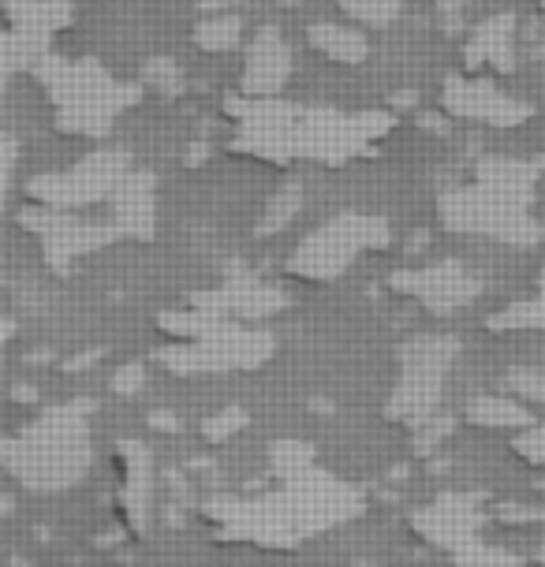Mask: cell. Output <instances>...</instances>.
<instances>
[{
	"label": "cell",
	"mask_w": 545,
	"mask_h": 567,
	"mask_svg": "<svg viewBox=\"0 0 545 567\" xmlns=\"http://www.w3.org/2000/svg\"><path fill=\"white\" fill-rule=\"evenodd\" d=\"M232 116L239 135L232 150L261 161L285 165L291 157L321 161V165H345L392 127L389 113H337V109H307L296 101L272 97H236Z\"/></svg>",
	"instance_id": "6da1fadb"
},
{
	"label": "cell",
	"mask_w": 545,
	"mask_h": 567,
	"mask_svg": "<svg viewBox=\"0 0 545 567\" xmlns=\"http://www.w3.org/2000/svg\"><path fill=\"white\" fill-rule=\"evenodd\" d=\"M280 482H285L280 489L261 493L255 501L206 504V515L225 526L228 538L272 545V549H288V545L307 542L362 515V493L356 485L332 478L318 467Z\"/></svg>",
	"instance_id": "7a4b0ae2"
},
{
	"label": "cell",
	"mask_w": 545,
	"mask_h": 567,
	"mask_svg": "<svg viewBox=\"0 0 545 567\" xmlns=\"http://www.w3.org/2000/svg\"><path fill=\"white\" fill-rule=\"evenodd\" d=\"M90 411H94L90 400H72L12 433L0 449L8 474L30 493H60L83 482L94 460Z\"/></svg>",
	"instance_id": "3957f363"
},
{
	"label": "cell",
	"mask_w": 545,
	"mask_h": 567,
	"mask_svg": "<svg viewBox=\"0 0 545 567\" xmlns=\"http://www.w3.org/2000/svg\"><path fill=\"white\" fill-rule=\"evenodd\" d=\"M34 75L53 101L56 127L68 135L105 138L113 131V120L143 101V86L116 83L97 60H64L49 53L34 68Z\"/></svg>",
	"instance_id": "277c9868"
},
{
	"label": "cell",
	"mask_w": 545,
	"mask_h": 567,
	"mask_svg": "<svg viewBox=\"0 0 545 567\" xmlns=\"http://www.w3.org/2000/svg\"><path fill=\"white\" fill-rule=\"evenodd\" d=\"M441 225L460 236H486L508 247H534L545 228L538 217H531V206L520 198H508L501 190H493L486 184H467V187H452L438 202Z\"/></svg>",
	"instance_id": "5b68a950"
},
{
	"label": "cell",
	"mask_w": 545,
	"mask_h": 567,
	"mask_svg": "<svg viewBox=\"0 0 545 567\" xmlns=\"http://www.w3.org/2000/svg\"><path fill=\"white\" fill-rule=\"evenodd\" d=\"M389 243H392V228L385 217H373V213H359V209L337 213V217L315 228L291 250L288 272L299 280H332L356 258L370 255V250H385Z\"/></svg>",
	"instance_id": "8992f818"
},
{
	"label": "cell",
	"mask_w": 545,
	"mask_h": 567,
	"mask_svg": "<svg viewBox=\"0 0 545 567\" xmlns=\"http://www.w3.org/2000/svg\"><path fill=\"white\" fill-rule=\"evenodd\" d=\"M460 354V340L452 337H411L400 348V378L385 403V414L397 422L422 425L438 414L441 389Z\"/></svg>",
	"instance_id": "52a82bcc"
},
{
	"label": "cell",
	"mask_w": 545,
	"mask_h": 567,
	"mask_svg": "<svg viewBox=\"0 0 545 567\" xmlns=\"http://www.w3.org/2000/svg\"><path fill=\"white\" fill-rule=\"evenodd\" d=\"M214 318V313H209ZM272 337L261 329H239L232 318H214L206 332L184 340L179 348L161 351L157 359L173 373H228V370H258L269 362Z\"/></svg>",
	"instance_id": "ba28073f"
},
{
	"label": "cell",
	"mask_w": 545,
	"mask_h": 567,
	"mask_svg": "<svg viewBox=\"0 0 545 567\" xmlns=\"http://www.w3.org/2000/svg\"><path fill=\"white\" fill-rule=\"evenodd\" d=\"M127 172H131L127 150H97V154H90L68 172H45V176L27 179V198L53 209L97 206V202L113 198V190L120 187V179Z\"/></svg>",
	"instance_id": "9c48e42d"
},
{
	"label": "cell",
	"mask_w": 545,
	"mask_h": 567,
	"mask_svg": "<svg viewBox=\"0 0 545 567\" xmlns=\"http://www.w3.org/2000/svg\"><path fill=\"white\" fill-rule=\"evenodd\" d=\"M19 220H23L27 231H34V236L42 239L45 266L56 272H68V266H72L75 258L90 255V250L124 239L116 225H90V220L75 217V209L38 206V209H27Z\"/></svg>",
	"instance_id": "30bf717a"
},
{
	"label": "cell",
	"mask_w": 545,
	"mask_h": 567,
	"mask_svg": "<svg viewBox=\"0 0 545 567\" xmlns=\"http://www.w3.org/2000/svg\"><path fill=\"white\" fill-rule=\"evenodd\" d=\"M72 4L68 0H27L8 12L4 30V75L38 68L53 53V34L72 27Z\"/></svg>",
	"instance_id": "8fae6325"
},
{
	"label": "cell",
	"mask_w": 545,
	"mask_h": 567,
	"mask_svg": "<svg viewBox=\"0 0 545 567\" xmlns=\"http://www.w3.org/2000/svg\"><path fill=\"white\" fill-rule=\"evenodd\" d=\"M389 288L419 299L433 318L456 313L482 296V280L467 272L463 261H433V266L422 269H400L389 277Z\"/></svg>",
	"instance_id": "7c38bea8"
},
{
	"label": "cell",
	"mask_w": 545,
	"mask_h": 567,
	"mask_svg": "<svg viewBox=\"0 0 545 567\" xmlns=\"http://www.w3.org/2000/svg\"><path fill=\"white\" fill-rule=\"evenodd\" d=\"M441 105L449 109V116L482 120V124L493 127H520L534 116V105L520 97H508L490 79H449Z\"/></svg>",
	"instance_id": "4fadbf2b"
},
{
	"label": "cell",
	"mask_w": 545,
	"mask_h": 567,
	"mask_svg": "<svg viewBox=\"0 0 545 567\" xmlns=\"http://www.w3.org/2000/svg\"><path fill=\"white\" fill-rule=\"evenodd\" d=\"M191 307L214 318H232V321H261L272 318L288 307V296L280 288H269L250 272H232L217 291H195Z\"/></svg>",
	"instance_id": "5bb4252c"
},
{
	"label": "cell",
	"mask_w": 545,
	"mask_h": 567,
	"mask_svg": "<svg viewBox=\"0 0 545 567\" xmlns=\"http://www.w3.org/2000/svg\"><path fill=\"white\" fill-rule=\"evenodd\" d=\"M411 526L419 530V538H426L430 545H438V549H449V556H452L456 549H463V545L479 542L482 512L471 496L449 493L411 515Z\"/></svg>",
	"instance_id": "9a60e30c"
},
{
	"label": "cell",
	"mask_w": 545,
	"mask_h": 567,
	"mask_svg": "<svg viewBox=\"0 0 545 567\" xmlns=\"http://www.w3.org/2000/svg\"><path fill=\"white\" fill-rule=\"evenodd\" d=\"M291 75V49L280 38V30L261 27L255 34V42L247 49V64H244V90L247 97H272L280 94Z\"/></svg>",
	"instance_id": "2e32d148"
},
{
	"label": "cell",
	"mask_w": 545,
	"mask_h": 567,
	"mask_svg": "<svg viewBox=\"0 0 545 567\" xmlns=\"http://www.w3.org/2000/svg\"><path fill=\"white\" fill-rule=\"evenodd\" d=\"M113 225L124 239H154V176L131 168L120 187L113 190Z\"/></svg>",
	"instance_id": "e0dca14e"
},
{
	"label": "cell",
	"mask_w": 545,
	"mask_h": 567,
	"mask_svg": "<svg viewBox=\"0 0 545 567\" xmlns=\"http://www.w3.org/2000/svg\"><path fill=\"white\" fill-rule=\"evenodd\" d=\"M463 64L467 68L490 64L493 71L508 75V71L516 68V16L501 12V16L482 19V23L471 30L467 45H463Z\"/></svg>",
	"instance_id": "ac0fdd59"
},
{
	"label": "cell",
	"mask_w": 545,
	"mask_h": 567,
	"mask_svg": "<svg viewBox=\"0 0 545 567\" xmlns=\"http://www.w3.org/2000/svg\"><path fill=\"white\" fill-rule=\"evenodd\" d=\"M474 179L486 184L493 190L508 198H520L534 206V195H538V179H542V161H520V157H482L479 168H474Z\"/></svg>",
	"instance_id": "d6986e66"
},
{
	"label": "cell",
	"mask_w": 545,
	"mask_h": 567,
	"mask_svg": "<svg viewBox=\"0 0 545 567\" xmlns=\"http://www.w3.org/2000/svg\"><path fill=\"white\" fill-rule=\"evenodd\" d=\"M310 45L318 49L321 56L337 60V64H362L370 56V42L367 34L356 27H340V23H315L307 30Z\"/></svg>",
	"instance_id": "ffe728a7"
},
{
	"label": "cell",
	"mask_w": 545,
	"mask_h": 567,
	"mask_svg": "<svg viewBox=\"0 0 545 567\" xmlns=\"http://www.w3.org/2000/svg\"><path fill=\"white\" fill-rule=\"evenodd\" d=\"M150 504V455L143 452V444L127 441L124 444V508L131 526H143Z\"/></svg>",
	"instance_id": "44dd1931"
},
{
	"label": "cell",
	"mask_w": 545,
	"mask_h": 567,
	"mask_svg": "<svg viewBox=\"0 0 545 567\" xmlns=\"http://www.w3.org/2000/svg\"><path fill=\"white\" fill-rule=\"evenodd\" d=\"M467 419L474 425H490V430H527L534 425V414L508 396H474L467 403Z\"/></svg>",
	"instance_id": "7402d4cb"
},
{
	"label": "cell",
	"mask_w": 545,
	"mask_h": 567,
	"mask_svg": "<svg viewBox=\"0 0 545 567\" xmlns=\"http://www.w3.org/2000/svg\"><path fill=\"white\" fill-rule=\"evenodd\" d=\"M490 329H493V332H508V329H545V272L538 277V291H534V299L512 302V307H504L501 313H493V318H490Z\"/></svg>",
	"instance_id": "603a6c76"
},
{
	"label": "cell",
	"mask_w": 545,
	"mask_h": 567,
	"mask_svg": "<svg viewBox=\"0 0 545 567\" xmlns=\"http://www.w3.org/2000/svg\"><path fill=\"white\" fill-rule=\"evenodd\" d=\"M299 202H302V187L291 179V184H285L277 195L269 198V206H266V213H261V220H258V236H277V231H285L291 220H296Z\"/></svg>",
	"instance_id": "cb8c5ba5"
},
{
	"label": "cell",
	"mask_w": 545,
	"mask_h": 567,
	"mask_svg": "<svg viewBox=\"0 0 545 567\" xmlns=\"http://www.w3.org/2000/svg\"><path fill=\"white\" fill-rule=\"evenodd\" d=\"M239 30H244L239 16H209L195 27V42L206 53H228L239 45Z\"/></svg>",
	"instance_id": "d4e9b609"
},
{
	"label": "cell",
	"mask_w": 545,
	"mask_h": 567,
	"mask_svg": "<svg viewBox=\"0 0 545 567\" xmlns=\"http://www.w3.org/2000/svg\"><path fill=\"white\" fill-rule=\"evenodd\" d=\"M337 4L359 27H392L403 12V0H337Z\"/></svg>",
	"instance_id": "484cf974"
},
{
	"label": "cell",
	"mask_w": 545,
	"mask_h": 567,
	"mask_svg": "<svg viewBox=\"0 0 545 567\" xmlns=\"http://www.w3.org/2000/svg\"><path fill=\"white\" fill-rule=\"evenodd\" d=\"M269 467L277 478H296V474L315 467V449L299 441H280L269 449Z\"/></svg>",
	"instance_id": "4316f807"
},
{
	"label": "cell",
	"mask_w": 545,
	"mask_h": 567,
	"mask_svg": "<svg viewBox=\"0 0 545 567\" xmlns=\"http://www.w3.org/2000/svg\"><path fill=\"white\" fill-rule=\"evenodd\" d=\"M143 83L150 90H157V94L176 97L179 90H184V75H179V68L168 56H154V60H146V68H143Z\"/></svg>",
	"instance_id": "83f0119b"
},
{
	"label": "cell",
	"mask_w": 545,
	"mask_h": 567,
	"mask_svg": "<svg viewBox=\"0 0 545 567\" xmlns=\"http://www.w3.org/2000/svg\"><path fill=\"white\" fill-rule=\"evenodd\" d=\"M504 389L512 392V396L520 400H531V403H542L545 408V373L542 370H527V367H516L504 373Z\"/></svg>",
	"instance_id": "f1b7e54d"
},
{
	"label": "cell",
	"mask_w": 545,
	"mask_h": 567,
	"mask_svg": "<svg viewBox=\"0 0 545 567\" xmlns=\"http://www.w3.org/2000/svg\"><path fill=\"white\" fill-rule=\"evenodd\" d=\"M247 425V414L239 411V408H225L220 414H214V419H206L202 422V437H206L209 444H220V441H228L232 433H239Z\"/></svg>",
	"instance_id": "f546056e"
},
{
	"label": "cell",
	"mask_w": 545,
	"mask_h": 567,
	"mask_svg": "<svg viewBox=\"0 0 545 567\" xmlns=\"http://www.w3.org/2000/svg\"><path fill=\"white\" fill-rule=\"evenodd\" d=\"M452 560L456 564H516V556L508 549H490V545H482V542H471L452 553Z\"/></svg>",
	"instance_id": "4dcf8cb0"
},
{
	"label": "cell",
	"mask_w": 545,
	"mask_h": 567,
	"mask_svg": "<svg viewBox=\"0 0 545 567\" xmlns=\"http://www.w3.org/2000/svg\"><path fill=\"white\" fill-rule=\"evenodd\" d=\"M449 433H452V419H445V414H441V419H438V414H433V419H426V422L419 425V433H415V449H419L422 455H426V452L438 449V444L445 441Z\"/></svg>",
	"instance_id": "1f68e13d"
},
{
	"label": "cell",
	"mask_w": 545,
	"mask_h": 567,
	"mask_svg": "<svg viewBox=\"0 0 545 567\" xmlns=\"http://www.w3.org/2000/svg\"><path fill=\"white\" fill-rule=\"evenodd\" d=\"M146 384V367L143 362H124L116 373H113V389L120 396H138V389Z\"/></svg>",
	"instance_id": "d6a6232c"
},
{
	"label": "cell",
	"mask_w": 545,
	"mask_h": 567,
	"mask_svg": "<svg viewBox=\"0 0 545 567\" xmlns=\"http://www.w3.org/2000/svg\"><path fill=\"white\" fill-rule=\"evenodd\" d=\"M516 452L523 455V460H531V463H538V467H545V422L538 425H527V433L516 441Z\"/></svg>",
	"instance_id": "836d02e7"
},
{
	"label": "cell",
	"mask_w": 545,
	"mask_h": 567,
	"mask_svg": "<svg viewBox=\"0 0 545 567\" xmlns=\"http://www.w3.org/2000/svg\"><path fill=\"white\" fill-rule=\"evenodd\" d=\"M463 8H467V0H438L441 23H445L449 34H456V30H460V16H463Z\"/></svg>",
	"instance_id": "e575fe53"
},
{
	"label": "cell",
	"mask_w": 545,
	"mask_h": 567,
	"mask_svg": "<svg viewBox=\"0 0 545 567\" xmlns=\"http://www.w3.org/2000/svg\"><path fill=\"white\" fill-rule=\"evenodd\" d=\"M504 523H534V519H545V512L538 508H523V504H508V508L501 512Z\"/></svg>",
	"instance_id": "d590c367"
},
{
	"label": "cell",
	"mask_w": 545,
	"mask_h": 567,
	"mask_svg": "<svg viewBox=\"0 0 545 567\" xmlns=\"http://www.w3.org/2000/svg\"><path fill=\"white\" fill-rule=\"evenodd\" d=\"M12 172H16V138H4V190L12 187Z\"/></svg>",
	"instance_id": "8d00e7d4"
},
{
	"label": "cell",
	"mask_w": 545,
	"mask_h": 567,
	"mask_svg": "<svg viewBox=\"0 0 545 567\" xmlns=\"http://www.w3.org/2000/svg\"><path fill=\"white\" fill-rule=\"evenodd\" d=\"M244 4V0H198L202 12H225V8H236Z\"/></svg>",
	"instance_id": "74e56055"
},
{
	"label": "cell",
	"mask_w": 545,
	"mask_h": 567,
	"mask_svg": "<svg viewBox=\"0 0 545 567\" xmlns=\"http://www.w3.org/2000/svg\"><path fill=\"white\" fill-rule=\"evenodd\" d=\"M150 425H157V430H179V422H173V414H165V411L150 414Z\"/></svg>",
	"instance_id": "f35d334b"
},
{
	"label": "cell",
	"mask_w": 545,
	"mask_h": 567,
	"mask_svg": "<svg viewBox=\"0 0 545 567\" xmlns=\"http://www.w3.org/2000/svg\"><path fill=\"white\" fill-rule=\"evenodd\" d=\"M538 560H545V545H542V549H538Z\"/></svg>",
	"instance_id": "ab89813d"
},
{
	"label": "cell",
	"mask_w": 545,
	"mask_h": 567,
	"mask_svg": "<svg viewBox=\"0 0 545 567\" xmlns=\"http://www.w3.org/2000/svg\"><path fill=\"white\" fill-rule=\"evenodd\" d=\"M542 8H545V0H542Z\"/></svg>",
	"instance_id": "60d3db41"
}]
</instances>
